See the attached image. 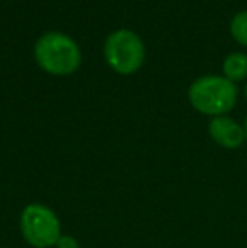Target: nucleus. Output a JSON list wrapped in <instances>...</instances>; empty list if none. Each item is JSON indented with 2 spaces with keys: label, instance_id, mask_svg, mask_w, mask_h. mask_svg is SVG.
Here are the masks:
<instances>
[{
  "label": "nucleus",
  "instance_id": "nucleus-8",
  "mask_svg": "<svg viewBox=\"0 0 247 248\" xmlns=\"http://www.w3.org/2000/svg\"><path fill=\"white\" fill-rule=\"evenodd\" d=\"M56 248H80V243L75 236L71 235H61V238L58 240Z\"/></svg>",
  "mask_w": 247,
  "mask_h": 248
},
{
  "label": "nucleus",
  "instance_id": "nucleus-10",
  "mask_svg": "<svg viewBox=\"0 0 247 248\" xmlns=\"http://www.w3.org/2000/svg\"><path fill=\"white\" fill-rule=\"evenodd\" d=\"M244 98L247 100V83H246V86H244Z\"/></svg>",
  "mask_w": 247,
  "mask_h": 248
},
{
  "label": "nucleus",
  "instance_id": "nucleus-3",
  "mask_svg": "<svg viewBox=\"0 0 247 248\" xmlns=\"http://www.w3.org/2000/svg\"><path fill=\"white\" fill-rule=\"evenodd\" d=\"M103 58L114 73L129 76L137 73L146 61V46L137 32L117 29L103 43Z\"/></svg>",
  "mask_w": 247,
  "mask_h": 248
},
{
  "label": "nucleus",
  "instance_id": "nucleus-7",
  "mask_svg": "<svg viewBox=\"0 0 247 248\" xmlns=\"http://www.w3.org/2000/svg\"><path fill=\"white\" fill-rule=\"evenodd\" d=\"M229 31L231 36L239 46L247 47V10H241L232 17L231 24H229Z\"/></svg>",
  "mask_w": 247,
  "mask_h": 248
},
{
  "label": "nucleus",
  "instance_id": "nucleus-2",
  "mask_svg": "<svg viewBox=\"0 0 247 248\" xmlns=\"http://www.w3.org/2000/svg\"><path fill=\"white\" fill-rule=\"evenodd\" d=\"M239 90L235 83L222 75H203L188 86V101L201 115L222 117L237 105Z\"/></svg>",
  "mask_w": 247,
  "mask_h": 248
},
{
  "label": "nucleus",
  "instance_id": "nucleus-9",
  "mask_svg": "<svg viewBox=\"0 0 247 248\" xmlns=\"http://www.w3.org/2000/svg\"><path fill=\"white\" fill-rule=\"evenodd\" d=\"M244 132H246V144H247V115H246V118H244Z\"/></svg>",
  "mask_w": 247,
  "mask_h": 248
},
{
  "label": "nucleus",
  "instance_id": "nucleus-1",
  "mask_svg": "<svg viewBox=\"0 0 247 248\" xmlns=\"http://www.w3.org/2000/svg\"><path fill=\"white\" fill-rule=\"evenodd\" d=\"M34 61L48 75L69 76L82 66V49L68 34L48 31L34 43Z\"/></svg>",
  "mask_w": 247,
  "mask_h": 248
},
{
  "label": "nucleus",
  "instance_id": "nucleus-6",
  "mask_svg": "<svg viewBox=\"0 0 247 248\" xmlns=\"http://www.w3.org/2000/svg\"><path fill=\"white\" fill-rule=\"evenodd\" d=\"M222 76L231 79L232 83L244 81L247 78V54L241 51L231 52L225 56L222 62Z\"/></svg>",
  "mask_w": 247,
  "mask_h": 248
},
{
  "label": "nucleus",
  "instance_id": "nucleus-5",
  "mask_svg": "<svg viewBox=\"0 0 247 248\" xmlns=\"http://www.w3.org/2000/svg\"><path fill=\"white\" fill-rule=\"evenodd\" d=\"M208 135L215 144L227 150H235L246 144L244 125L235 122L229 115L212 118L208 122Z\"/></svg>",
  "mask_w": 247,
  "mask_h": 248
},
{
  "label": "nucleus",
  "instance_id": "nucleus-4",
  "mask_svg": "<svg viewBox=\"0 0 247 248\" xmlns=\"http://www.w3.org/2000/svg\"><path fill=\"white\" fill-rule=\"evenodd\" d=\"M20 233L34 248L56 247L61 238V221L51 208L31 202L20 213Z\"/></svg>",
  "mask_w": 247,
  "mask_h": 248
}]
</instances>
